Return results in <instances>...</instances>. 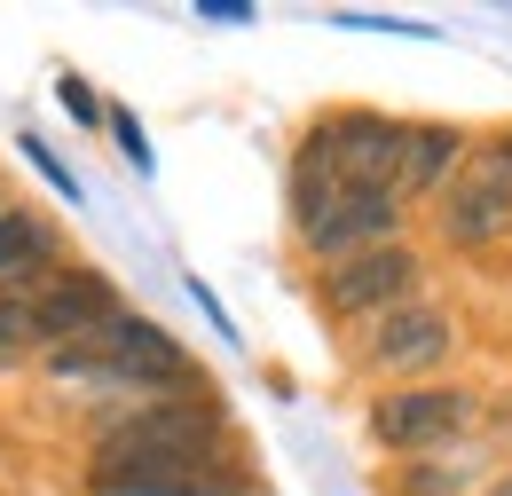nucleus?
<instances>
[{
  "label": "nucleus",
  "instance_id": "obj_11",
  "mask_svg": "<svg viewBox=\"0 0 512 496\" xmlns=\"http://www.w3.org/2000/svg\"><path fill=\"white\" fill-rule=\"evenodd\" d=\"M465 158H473V134L449 119H410V150H402V205H418V197H442L457 174H465Z\"/></svg>",
  "mask_w": 512,
  "mask_h": 496
},
{
  "label": "nucleus",
  "instance_id": "obj_1",
  "mask_svg": "<svg viewBox=\"0 0 512 496\" xmlns=\"http://www.w3.org/2000/svg\"><path fill=\"white\" fill-rule=\"evenodd\" d=\"M56 378H87V386H119V394H150V402H166V394H197V371L190 355H182V339L174 331H158V323H142V315H111L95 339H79L64 355H48Z\"/></svg>",
  "mask_w": 512,
  "mask_h": 496
},
{
  "label": "nucleus",
  "instance_id": "obj_16",
  "mask_svg": "<svg viewBox=\"0 0 512 496\" xmlns=\"http://www.w3.org/2000/svg\"><path fill=\"white\" fill-rule=\"evenodd\" d=\"M111 126H119V142H127V158H134V166H150V150H142V126H134L127 111H119V119H111Z\"/></svg>",
  "mask_w": 512,
  "mask_h": 496
},
{
  "label": "nucleus",
  "instance_id": "obj_9",
  "mask_svg": "<svg viewBox=\"0 0 512 496\" xmlns=\"http://www.w3.org/2000/svg\"><path fill=\"white\" fill-rule=\"evenodd\" d=\"M237 481L229 465H174V457H95V496H221Z\"/></svg>",
  "mask_w": 512,
  "mask_h": 496
},
{
  "label": "nucleus",
  "instance_id": "obj_14",
  "mask_svg": "<svg viewBox=\"0 0 512 496\" xmlns=\"http://www.w3.org/2000/svg\"><path fill=\"white\" fill-rule=\"evenodd\" d=\"M64 111H71V119H87V126L103 119V103H95V87H87V79H64Z\"/></svg>",
  "mask_w": 512,
  "mask_h": 496
},
{
  "label": "nucleus",
  "instance_id": "obj_2",
  "mask_svg": "<svg viewBox=\"0 0 512 496\" xmlns=\"http://www.w3.org/2000/svg\"><path fill=\"white\" fill-rule=\"evenodd\" d=\"M402 150H410V119L386 111H323L292 158L323 166L339 189H402Z\"/></svg>",
  "mask_w": 512,
  "mask_h": 496
},
{
  "label": "nucleus",
  "instance_id": "obj_6",
  "mask_svg": "<svg viewBox=\"0 0 512 496\" xmlns=\"http://www.w3.org/2000/svg\"><path fill=\"white\" fill-rule=\"evenodd\" d=\"M434 229H442L449 252H489V245L512 237V182L481 158V150H473L465 174L434 197Z\"/></svg>",
  "mask_w": 512,
  "mask_h": 496
},
{
  "label": "nucleus",
  "instance_id": "obj_5",
  "mask_svg": "<svg viewBox=\"0 0 512 496\" xmlns=\"http://www.w3.org/2000/svg\"><path fill=\"white\" fill-rule=\"evenodd\" d=\"M473 426V394L465 386H402L371 402V441L394 449V457H434Z\"/></svg>",
  "mask_w": 512,
  "mask_h": 496
},
{
  "label": "nucleus",
  "instance_id": "obj_4",
  "mask_svg": "<svg viewBox=\"0 0 512 496\" xmlns=\"http://www.w3.org/2000/svg\"><path fill=\"white\" fill-rule=\"evenodd\" d=\"M418 284H426V260L410 245H379V252H355V260L323 268L316 292H323V308L339 315V323H379V315L410 308Z\"/></svg>",
  "mask_w": 512,
  "mask_h": 496
},
{
  "label": "nucleus",
  "instance_id": "obj_17",
  "mask_svg": "<svg viewBox=\"0 0 512 496\" xmlns=\"http://www.w3.org/2000/svg\"><path fill=\"white\" fill-rule=\"evenodd\" d=\"M481 496H512V473H505V481H489V489H481Z\"/></svg>",
  "mask_w": 512,
  "mask_h": 496
},
{
  "label": "nucleus",
  "instance_id": "obj_15",
  "mask_svg": "<svg viewBox=\"0 0 512 496\" xmlns=\"http://www.w3.org/2000/svg\"><path fill=\"white\" fill-rule=\"evenodd\" d=\"M473 150H481V158H489V166L512 182V126H497V134H489V142H473Z\"/></svg>",
  "mask_w": 512,
  "mask_h": 496
},
{
  "label": "nucleus",
  "instance_id": "obj_3",
  "mask_svg": "<svg viewBox=\"0 0 512 496\" xmlns=\"http://www.w3.org/2000/svg\"><path fill=\"white\" fill-rule=\"evenodd\" d=\"M221 410L205 394H166V402H134L127 418H111L95 434V457H174V465H213L221 457Z\"/></svg>",
  "mask_w": 512,
  "mask_h": 496
},
{
  "label": "nucleus",
  "instance_id": "obj_8",
  "mask_svg": "<svg viewBox=\"0 0 512 496\" xmlns=\"http://www.w3.org/2000/svg\"><path fill=\"white\" fill-rule=\"evenodd\" d=\"M449 347H457V323H449V308H434V300H410V308H394L371 323V339H363V363L379 378H418L434 371V363H449Z\"/></svg>",
  "mask_w": 512,
  "mask_h": 496
},
{
  "label": "nucleus",
  "instance_id": "obj_18",
  "mask_svg": "<svg viewBox=\"0 0 512 496\" xmlns=\"http://www.w3.org/2000/svg\"><path fill=\"white\" fill-rule=\"evenodd\" d=\"M0 213H8V197H0Z\"/></svg>",
  "mask_w": 512,
  "mask_h": 496
},
{
  "label": "nucleus",
  "instance_id": "obj_10",
  "mask_svg": "<svg viewBox=\"0 0 512 496\" xmlns=\"http://www.w3.org/2000/svg\"><path fill=\"white\" fill-rule=\"evenodd\" d=\"M56 268H64L56 221L32 213V205H8V213H0V292H32V284H48Z\"/></svg>",
  "mask_w": 512,
  "mask_h": 496
},
{
  "label": "nucleus",
  "instance_id": "obj_13",
  "mask_svg": "<svg viewBox=\"0 0 512 496\" xmlns=\"http://www.w3.org/2000/svg\"><path fill=\"white\" fill-rule=\"evenodd\" d=\"M32 355H48V331H40L32 292H0V371L8 363H32Z\"/></svg>",
  "mask_w": 512,
  "mask_h": 496
},
{
  "label": "nucleus",
  "instance_id": "obj_12",
  "mask_svg": "<svg viewBox=\"0 0 512 496\" xmlns=\"http://www.w3.org/2000/svg\"><path fill=\"white\" fill-rule=\"evenodd\" d=\"M473 489H481V457H418L386 481V496H473Z\"/></svg>",
  "mask_w": 512,
  "mask_h": 496
},
{
  "label": "nucleus",
  "instance_id": "obj_7",
  "mask_svg": "<svg viewBox=\"0 0 512 496\" xmlns=\"http://www.w3.org/2000/svg\"><path fill=\"white\" fill-rule=\"evenodd\" d=\"M402 221H410L402 189H339V197H331V213H323L300 245H308V260L339 268V260H355V252L402 245Z\"/></svg>",
  "mask_w": 512,
  "mask_h": 496
}]
</instances>
